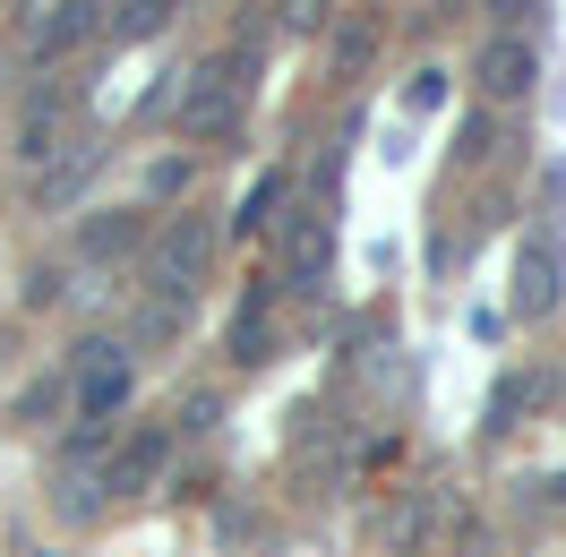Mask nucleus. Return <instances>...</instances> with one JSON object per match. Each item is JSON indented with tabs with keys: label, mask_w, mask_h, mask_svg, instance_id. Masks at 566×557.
<instances>
[{
	"label": "nucleus",
	"mask_w": 566,
	"mask_h": 557,
	"mask_svg": "<svg viewBox=\"0 0 566 557\" xmlns=\"http://www.w3.org/2000/svg\"><path fill=\"white\" fill-rule=\"evenodd\" d=\"M249 70H258V35H241L214 70L189 77V95H180V129L189 138H232L249 112Z\"/></svg>",
	"instance_id": "f257e3e1"
},
{
	"label": "nucleus",
	"mask_w": 566,
	"mask_h": 557,
	"mask_svg": "<svg viewBox=\"0 0 566 557\" xmlns=\"http://www.w3.org/2000/svg\"><path fill=\"white\" fill-rule=\"evenodd\" d=\"M70 386H77V420H86V429H104V420L129 403V351H120V344H86Z\"/></svg>",
	"instance_id": "f03ea898"
},
{
	"label": "nucleus",
	"mask_w": 566,
	"mask_h": 557,
	"mask_svg": "<svg viewBox=\"0 0 566 557\" xmlns=\"http://www.w3.org/2000/svg\"><path fill=\"white\" fill-rule=\"evenodd\" d=\"M326 266H335V214H326V207L283 214V283H292V292H310Z\"/></svg>",
	"instance_id": "7ed1b4c3"
},
{
	"label": "nucleus",
	"mask_w": 566,
	"mask_h": 557,
	"mask_svg": "<svg viewBox=\"0 0 566 557\" xmlns=\"http://www.w3.org/2000/svg\"><path fill=\"white\" fill-rule=\"evenodd\" d=\"M532 77H541V52H532L524 35H490V43H481V61H472V86H481L490 104H524Z\"/></svg>",
	"instance_id": "20e7f679"
},
{
	"label": "nucleus",
	"mask_w": 566,
	"mask_h": 557,
	"mask_svg": "<svg viewBox=\"0 0 566 557\" xmlns=\"http://www.w3.org/2000/svg\"><path fill=\"white\" fill-rule=\"evenodd\" d=\"M566 292V249L558 241H532L524 266H515V317H549Z\"/></svg>",
	"instance_id": "39448f33"
},
{
	"label": "nucleus",
	"mask_w": 566,
	"mask_h": 557,
	"mask_svg": "<svg viewBox=\"0 0 566 557\" xmlns=\"http://www.w3.org/2000/svg\"><path fill=\"white\" fill-rule=\"evenodd\" d=\"M198 266H207V223H198V214H180L172 232L155 241V266H146V275H155V292H189Z\"/></svg>",
	"instance_id": "423d86ee"
},
{
	"label": "nucleus",
	"mask_w": 566,
	"mask_h": 557,
	"mask_svg": "<svg viewBox=\"0 0 566 557\" xmlns=\"http://www.w3.org/2000/svg\"><path fill=\"white\" fill-rule=\"evenodd\" d=\"M164 454H172V438H164V429H146L138 446H120V463H112V488H146L155 472H164Z\"/></svg>",
	"instance_id": "0eeeda50"
},
{
	"label": "nucleus",
	"mask_w": 566,
	"mask_h": 557,
	"mask_svg": "<svg viewBox=\"0 0 566 557\" xmlns=\"http://www.w3.org/2000/svg\"><path fill=\"white\" fill-rule=\"evenodd\" d=\"M95 27V0H61V18H43L35 27V61H52V52H70L77 35Z\"/></svg>",
	"instance_id": "6e6552de"
},
{
	"label": "nucleus",
	"mask_w": 566,
	"mask_h": 557,
	"mask_svg": "<svg viewBox=\"0 0 566 557\" xmlns=\"http://www.w3.org/2000/svg\"><path fill=\"white\" fill-rule=\"evenodd\" d=\"M283 198H292V180H283V172H266V180H258V189H249V207H241V232H258V223H283Z\"/></svg>",
	"instance_id": "1a4fd4ad"
},
{
	"label": "nucleus",
	"mask_w": 566,
	"mask_h": 557,
	"mask_svg": "<svg viewBox=\"0 0 566 557\" xmlns=\"http://www.w3.org/2000/svg\"><path fill=\"white\" fill-rule=\"evenodd\" d=\"M258 326H266V292H249L241 317H232V360H266V351H258Z\"/></svg>",
	"instance_id": "9d476101"
},
{
	"label": "nucleus",
	"mask_w": 566,
	"mask_h": 557,
	"mask_svg": "<svg viewBox=\"0 0 566 557\" xmlns=\"http://www.w3.org/2000/svg\"><path fill=\"white\" fill-rule=\"evenodd\" d=\"M369 52H378V27H369V18H353V27L335 35V61H344V70H360Z\"/></svg>",
	"instance_id": "9b49d317"
},
{
	"label": "nucleus",
	"mask_w": 566,
	"mask_h": 557,
	"mask_svg": "<svg viewBox=\"0 0 566 557\" xmlns=\"http://www.w3.org/2000/svg\"><path fill=\"white\" fill-rule=\"evenodd\" d=\"M532 386H541V378H506V386H497V403H490V429H515V412L532 403Z\"/></svg>",
	"instance_id": "f8f14e48"
},
{
	"label": "nucleus",
	"mask_w": 566,
	"mask_h": 557,
	"mask_svg": "<svg viewBox=\"0 0 566 557\" xmlns=\"http://www.w3.org/2000/svg\"><path fill=\"white\" fill-rule=\"evenodd\" d=\"M138 241V223H86V249H95V258H112V249H129Z\"/></svg>",
	"instance_id": "ddd939ff"
},
{
	"label": "nucleus",
	"mask_w": 566,
	"mask_h": 557,
	"mask_svg": "<svg viewBox=\"0 0 566 557\" xmlns=\"http://www.w3.org/2000/svg\"><path fill=\"white\" fill-rule=\"evenodd\" d=\"M164 18H172V0H129V35H155Z\"/></svg>",
	"instance_id": "4468645a"
},
{
	"label": "nucleus",
	"mask_w": 566,
	"mask_h": 557,
	"mask_svg": "<svg viewBox=\"0 0 566 557\" xmlns=\"http://www.w3.org/2000/svg\"><path fill=\"white\" fill-rule=\"evenodd\" d=\"M283 27H318V0H283Z\"/></svg>",
	"instance_id": "2eb2a0df"
},
{
	"label": "nucleus",
	"mask_w": 566,
	"mask_h": 557,
	"mask_svg": "<svg viewBox=\"0 0 566 557\" xmlns=\"http://www.w3.org/2000/svg\"><path fill=\"white\" fill-rule=\"evenodd\" d=\"M524 9H532V0H497V18H524Z\"/></svg>",
	"instance_id": "dca6fc26"
}]
</instances>
